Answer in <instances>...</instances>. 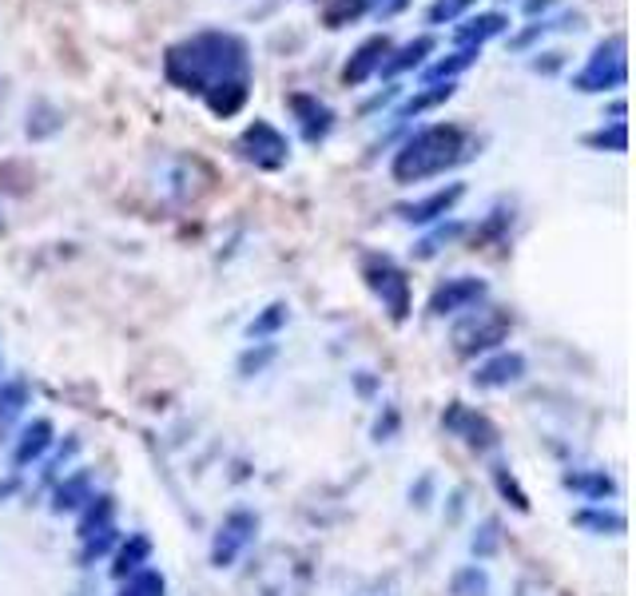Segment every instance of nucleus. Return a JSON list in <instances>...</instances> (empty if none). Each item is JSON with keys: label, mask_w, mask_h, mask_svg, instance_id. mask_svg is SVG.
I'll return each mask as SVG.
<instances>
[{"label": "nucleus", "mask_w": 636, "mask_h": 596, "mask_svg": "<svg viewBox=\"0 0 636 596\" xmlns=\"http://www.w3.org/2000/svg\"><path fill=\"white\" fill-rule=\"evenodd\" d=\"M497 486H502V493H514V505L517 509H529V501H526V493L514 486V477H505V474H497Z\"/></svg>", "instance_id": "34"}, {"label": "nucleus", "mask_w": 636, "mask_h": 596, "mask_svg": "<svg viewBox=\"0 0 636 596\" xmlns=\"http://www.w3.org/2000/svg\"><path fill=\"white\" fill-rule=\"evenodd\" d=\"M441 426L450 433H458L461 442L470 445V450L485 453V450H494L497 445V426L485 414H478V409L470 406H461V402H454L446 414H441Z\"/></svg>", "instance_id": "9"}, {"label": "nucleus", "mask_w": 636, "mask_h": 596, "mask_svg": "<svg viewBox=\"0 0 636 596\" xmlns=\"http://www.w3.org/2000/svg\"><path fill=\"white\" fill-rule=\"evenodd\" d=\"M111 517H116V501H111L108 493L92 497L89 505H84V517H80V541L92 537V533L111 529Z\"/></svg>", "instance_id": "19"}, {"label": "nucleus", "mask_w": 636, "mask_h": 596, "mask_svg": "<svg viewBox=\"0 0 636 596\" xmlns=\"http://www.w3.org/2000/svg\"><path fill=\"white\" fill-rule=\"evenodd\" d=\"M478 60H482V48L461 45L458 52H450V56H441V60H434V64L426 68V76H422V80H426V84H441V80L450 84L454 76H461V72H466V68H473Z\"/></svg>", "instance_id": "18"}, {"label": "nucleus", "mask_w": 636, "mask_h": 596, "mask_svg": "<svg viewBox=\"0 0 636 596\" xmlns=\"http://www.w3.org/2000/svg\"><path fill=\"white\" fill-rule=\"evenodd\" d=\"M271 358H274V346H263V350H259V354L247 350V354H243L239 370H243V374H247V378H251V374H259V370H263V366L271 362Z\"/></svg>", "instance_id": "32"}, {"label": "nucleus", "mask_w": 636, "mask_h": 596, "mask_svg": "<svg viewBox=\"0 0 636 596\" xmlns=\"http://www.w3.org/2000/svg\"><path fill=\"white\" fill-rule=\"evenodd\" d=\"M526 378V358L517 350H502L494 358H485L478 370H473V386L482 390H502V386H514Z\"/></svg>", "instance_id": "12"}, {"label": "nucleus", "mask_w": 636, "mask_h": 596, "mask_svg": "<svg viewBox=\"0 0 636 596\" xmlns=\"http://www.w3.org/2000/svg\"><path fill=\"white\" fill-rule=\"evenodd\" d=\"M12 493V481H4V486H0V497H9Z\"/></svg>", "instance_id": "36"}, {"label": "nucleus", "mask_w": 636, "mask_h": 596, "mask_svg": "<svg viewBox=\"0 0 636 596\" xmlns=\"http://www.w3.org/2000/svg\"><path fill=\"white\" fill-rule=\"evenodd\" d=\"M628 84V45L625 33L604 36L601 45L592 48L585 68L573 76V88L577 92H616Z\"/></svg>", "instance_id": "3"}, {"label": "nucleus", "mask_w": 636, "mask_h": 596, "mask_svg": "<svg viewBox=\"0 0 636 596\" xmlns=\"http://www.w3.org/2000/svg\"><path fill=\"white\" fill-rule=\"evenodd\" d=\"M585 144L597 147V152H613V155L628 152V128H625V120H609V128L585 135Z\"/></svg>", "instance_id": "23"}, {"label": "nucleus", "mask_w": 636, "mask_h": 596, "mask_svg": "<svg viewBox=\"0 0 636 596\" xmlns=\"http://www.w3.org/2000/svg\"><path fill=\"white\" fill-rule=\"evenodd\" d=\"M473 155V135L458 123H429L422 132H414L407 144L394 152V164H390V176L394 183L410 188V183H422V179L446 176L450 167L466 164Z\"/></svg>", "instance_id": "2"}, {"label": "nucleus", "mask_w": 636, "mask_h": 596, "mask_svg": "<svg viewBox=\"0 0 636 596\" xmlns=\"http://www.w3.org/2000/svg\"><path fill=\"white\" fill-rule=\"evenodd\" d=\"M505 28H509V16H505L502 9L494 12H478V16H470L466 24H458V33H454V40L461 45H470V48H482L485 40H494V36H502Z\"/></svg>", "instance_id": "14"}, {"label": "nucleus", "mask_w": 636, "mask_h": 596, "mask_svg": "<svg viewBox=\"0 0 636 596\" xmlns=\"http://www.w3.org/2000/svg\"><path fill=\"white\" fill-rule=\"evenodd\" d=\"M291 111H295L298 132H303V140H307V144L327 140L330 128H334V108H330V104H322L318 96H307V92L291 96Z\"/></svg>", "instance_id": "11"}, {"label": "nucleus", "mask_w": 636, "mask_h": 596, "mask_svg": "<svg viewBox=\"0 0 636 596\" xmlns=\"http://www.w3.org/2000/svg\"><path fill=\"white\" fill-rule=\"evenodd\" d=\"M28 406V386L24 382H4L0 386V421H12Z\"/></svg>", "instance_id": "29"}, {"label": "nucleus", "mask_w": 636, "mask_h": 596, "mask_svg": "<svg viewBox=\"0 0 636 596\" xmlns=\"http://www.w3.org/2000/svg\"><path fill=\"white\" fill-rule=\"evenodd\" d=\"M255 533H259V517H255L251 509L227 513L220 533H215V541H211V564H215V569H231V564L243 557V549L255 541Z\"/></svg>", "instance_id": "6"}, {"label": "nucleus", "mask_w": 636, "mask_h": 596, "mask_svg": "<svg viewBox=\"0 0 636 596\" xmlns=\"http://www.w3.org/2000/svg\"><path fill=\"white\" fill-rule=\"evenodd\" d=\"M565 486H569L573 493H585L589 501H601V497H609L616 489L604 474H569L565 477Z\"/></svg>", "instance_id": "28"}, {"label": "nucleus", "mask_w": 636, "mask_h": 596, "mask_svg": "<svg viewBox=\"0 0 636 596\" xmlns=\"http://www.w3.org/2000/svg\"><path fill=\"white\" fill-rule=\"evenodd\" d=\"M239 159H247L259 171H279L291 159V140H286L271 120H251L243 128V135L235 140Z\"/></svg>", "instance_id": "5"}, {"label": "nucleus", "mask_w": 636, "mask_h": 596, "mask_svg": "<svg viewBox=\"0 0 636 596\" xmlns=\"http://www.w3.org/2000/svg\"><path fill=\"white\" fill-rule=\"evenodd\" d=\"M390 36H370V40H363V45L354 48V56L346 60V68H342V84H351V88H358V84H366L370 76H378V68H382V60L390 56Z\"/></svg>", "instance_id": "10"}, {"label": "nucleus", "mask_w": 636, "mask_h": 596, "mask_svg": "<svg viewBox=\"0 0 636 596\" xmlns=\"http://www.w3.org/2000/svg\"><path fill=\"white\" fill-rule=\"evenodd\" d=\"M450 593L454 596H490V576H485V569H478V564H466V569L454 573Z\"/></svg>", "instance_id": "24"}, {"label": "nucleus", "mask_w": 636, "mask_h": 596, "mask_svg": "<svg viewBox=\"0 0 636 596\" xmlns=\"http://www.w3.org/2000/svg\"><path fill=\"white\" fill-rule=\"evenodd\" d=\"M410 0H374V9H378V16H394L398 9H407Z\"/></svg>", "instance_id": "35"}, {"label": "nucleus", "mask_w": 636, "mask_h": 596, "mask_svg": "<svg viewBox=\"0 0 636 596\" xmlns=\"http://www.w3.org/2000/svg\"><path fill=\"white\" fill-rule=\"evenodd\" d=\"M573 521L592 533H625V517H621V513H609V509H581Z\"/></svg>", "instance_id": "27"}, {"label": "nucleus", "mask_w": 636, "mask_h": 596, "mask_svg": "<svg viewBox=\"0 0 636 596\" xmlns=\"http://www.w3.org/2000/svg\"><path fill=\"white\" fill-rule=\"evenodd\" d=\"M111 541H116V529H104V533H92V537H84V549H80V564H92L96 557H104V552L111 549Z\"/></svg>", "instance_id": "30"}, {"label": "nucleus", "mask_w": 636, "mask_h": 596, "mask_svg": "<svg viewBox=\"0 0 636 596\" xmlns=\"http://www.w3.org/2000/svg\"><path fill=\"white\" fill-rule=\"evenodd\" d=\"M283 322H286V307H283V302H274V307H267L263 319H255V322H251V338H263V334L279 331Z\"/></svg>", "instance_id": "31"}, {"label": "nucleus", "mask_w": 636, "mask_h": 596, "mask_svg": "<svg viewBox=\"0 0 636 596\" xmlns=\"http://www.w3.org/2000/svg\"><path fill=\"white\" fill-rule=\"evenodd\" d=\"M164 76L172 88L208 96L227 84H251V48L239 33L203 28L164 52Z\"/></svg>", "instance_id": "1"}, {"label": "nucleus", "mask_w": 636, "mask_h": 596, "mask_svg": "<svg viewBox=\"0 0 636 596\" xmlns=\"http://www.w3.org/2000/svg\"><path fill=\"white\" fill-rule=\"evenodd\" d=\"M454 92H458L454 84H446V88H441V84H426V88L414 92V96H410L407 104H402V108L394 111V120H410V116H422V111L438 108V104H446V99H450Z\"/></svg>", "instance_id": "20"}, {"label": "nucleus", "mask_w": 636, "mask_h": 596, "mask_svg": "<svg viewBox=\"0 0 636 596\" xmlns=\"http://www.w3.org/2000/svg\"><path fill=\"white\" fill-rule=\"evenodd\" d=\"M485 295H490L485 278H473V275L446 278V283L429 295V314H434V319H446V314H458V310H478V302H482Z\"/></svg>", "instance_id": "8"}, {"label": "nucleus", "mask_w": 636, "mask_h": 596, "mask_svg": "<svg viewBox=\"0 0 636 596\" xmlns=\"http://www.w3.org/2000/svg\"><path fill=\"white\" fill-rule=\"evenodd\" d=\"M370 9H374V0H330L327 9H322V24H327V28H342V24L366 16Z\"/></svg>", "instance_id": "22"}, {"label": "nucleus", "mask_w": 636, "mask_h": 596, "mask_svg": "<svg viewBox=\"0 0 636 596\" xmlns=\"http://www.w3.org/2000/svg\"><path fill=\"white\" fill-rule=\"evenodd\" d=\"M52 421L48 418H36L28 430L21 433V442H16V453H12V462L16 465H28V462H40L48 453V445H52Z\"/></svg>", "instance_id": "17"}, {"label": "nucleus", "mask_w": 636, "mask_h": 596, "mask_svg": "<svg viewBox=\"0 0 636 596\" xmlns=\"http://www.w3.org/2000/svg\"><path fill=\"white\" fill-rule=\"evenodd\" d=\"M466 195V188L461 183H450V188L434 191V195L426 199H414V203H407V207H398V215L407 223H417V227H426V223H438L446 219L454 207H458V199Z\"/></svg>", "instance_id": "13"}, {"label": "nucleus", "mask_w": 636, "mask_h": 596, "mask_svg": "<svg viewBox=\"0 0 636 596\" xmlns=\"http://www.w3.org/2000/svg\"><path fill=\"white\" fill-rule=\"evenodd\" d=\"M509 338V314L502 310H478L473 319H466L454 331V346L458 354H478V350H494Z\"/></svg>", "instance_id": "7"}, {"label": "nucleus", "mask_w": 636, "mask_h": 596, "mask_svg": "<svg viewBox=\"0 0 636 596\" xmlns=\"http://www.w3.org/2000/svg\"><path fill=\"white\" fill-rule=\"evenodd\" d=\"M473 4H478V0H434V4L426 9V24H429V28L454 24V21H461V16H466Z\"/></svg>", "instance_id": "26"}, {"label": "nucleus", "mask_w": 636, "mask_h": 596, "mask_svg": "<svg viewBox=\"0 0 636 596\" xmlns=\"http://www.w3.org/2000/svg\"><path fill=\"white\" fill-rule=\"evenodd\" d=\"M89 501H92V481H89V474H72L64 481V486L56 489L52 509H56V513H72V509H84Z\"/></svg>", "instance_id": "21"}, {"label": "nucleus", "mask_w": 636, "mask_h": 596, "mask_svg": "<svg viewBox=\"0 0 636 596\" xmlns=\"http://www.w3.org/2000/svg\"><path fill=\"white\" fill-rule=\"evenodd\" d=\"M363 278H366V287L382 298V307L390 310V319L394 322L407 319L410 314V278L390 254H366Z\"/></svg>", "instance_id": "4"}, {"label": "nucleus", "mask_w": 636, "mask_h": 596, "mask_svg": "<svg viewBox=\"0 0 636 596\" xmlns=\"http://www.w3.org/2000/svg\"><path fill=\"white\" fill-rule=\"evenodd\" d=\"M148 561H152V541H148L143 533H132V537H128V541L120 545V552H116L111 576L128 581V576H136L140 569H148Z\"/></svg>", "instance_id": "16"}, {"label": "nucleus", "mask_w": 636, "mask_h": 596, "mask_svg": "<svg viewBox=\"0 0 636 596\" xmlns=\"http://www.w3.org/2000/svg\"><path fill=\"white\" fill-rule=\"evenodd\" d=\"M494 549H497V521H485L482 537H473V552L485 557V552H494Z\"/></svg>", "instance_id": "33"}, {"label": "nucleus", "mask_w": 636, "mask_h": 596, "mask_svg": "<svg viewBox=\"0 0 636 596\" xmlns=\"http://www.w3.org/2000/svg\"><path fill=\"white\" fill-rule=\"evenodd\" d=\"M434 48H438V40H434V36H414L410 45L390 48V56H386L382 68H378V76H402V72H410V68L422 64V60H426Z\"/></svg>", "instance_id": "15"}, {"label": "nucleus", "mask_w": 636, "mask_h": 596, "mask_svg": "<svg viewBox=\"0 0 636 596\" xmlns=\"http://www.w3.org/2000/svg\"><path fill=\"white\" fill-rule=\"evenodd\" d=\"M120 596H167V581H164V573H155V569H140L136 576L123 581Z\"/></svg>", "instance_id": "25"}]
</instances>
